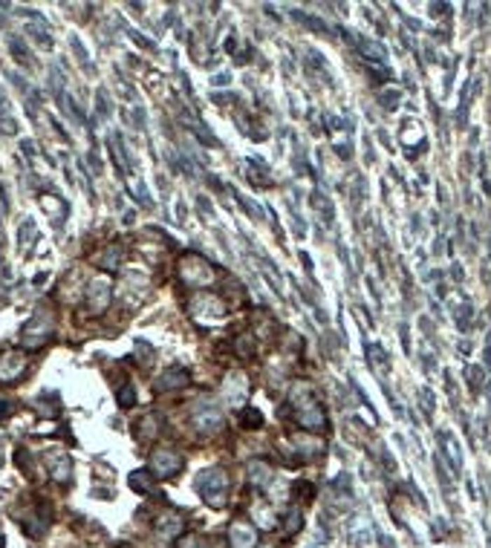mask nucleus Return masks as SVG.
<instances>
[{"instance_id": "obj_7", "label": "nucleus", "mask_w": 491, "mask_h": 548, "mask_svg": "<svg viewBox=\"0 0 491 548\" xmlns=\"http://www.w3.org/2000/svg\"><path fill=\"white\" fill-rule=\"evenodd\" d=\"M182 384H188V375L182 370H168L162 375V387H182Z\"/></svg>"}, {"instance_id": "obj_2", "label": "nucleus", "mask_w": 491, "mask_h": 548, "mask_svg": "<svg viewBox=\"0 0 491 548\" xmlns=\"http://www.w3.org/2000/svg\"><path fill=\"white\" fill-rule=\"evenodd\" d=\"M226 488H228V479L223 476V470H208V473H202V479H200V491H202V496H205V503L223 505V499H226Z\"/></svg>"}, {"instance_id": "obj_11", "label": "nucleus", "mask_w": 491, "mask_h": 548, "mask_svg": "<svg viewBox=\"0 0 491 548\" xmlns=\"http://www.w3.org/2000/svg\"><path fill=\"white\" fill-rule=\"evenodd\" d=\"M119 404H122V407H133V390H130V387H125V390H122Z\"/></svg>"}, {"instance_id": "obj_6", "label": "nucleus", "mask_w": 491, "mask_h": 548, "mask_svg": "<svg viewBox=\"0 0 491 548\" xmlns=\"http://www.w3.org/2000/svg\"><path fill=\"white\" fill-rule=\"evenodd\" d=\"M46 462L53 465V476H55L58 482L69 479V459H67L64 454H58V450H53V456H46Z\"/></svg>"}, {"instance_id": "obj_10", "label": "nucleus", "mask_w": 491, "mask_h": 548, "mask_svg": "<svg viewBox=\"0 0 491 548\" xmlns=\"http://www.w3.org/2000/svg\"><path fill=\"white\" fill-rule=\"evenodd\" d=\"M179 548H205V545H202V537H194V534H191V537H185V540H182V545H179Z\"/></svg>"}, {"instance_id": "obj_3", "label": "nucleus", "mask_w": 491, "mask_h": 548, "mask_svg": "<svg viewBox=\"0 0 491 548\" xmlns=\"http://www.w3.org/2000/svg\"><path fill=\"white\" fill-rule=\"evenodd\" d=\"M23 372H27V358L18 349H9L0 355V381L4 384H15V381H20Z\"/></svg>"}, {"instance_id": "obj_4", "label": "nucleus", "mask_w": 491, "mask_h": 548, "mask_svg": "<svg viewBox=\"0 0 491 548\" xmlns=\"http://www.w3.org/2000/svg\"><path fill=\"white\" fill-rule=\"evenodd\" d=\"M151 468H153V473H159V476H174V473L182 468V459L174 454V450H156Z\"/></svg>"}, {"instance_id": "obj_5", "label": "nucleus", "mask_w": 491, "mask_h": 548, "mask_svg": "<svg viewBox=\"0 0 491 548\" xmlns=\"http://www.w3.org/2000/svg\"><path fill=\"white\" fill-rule=\"evenodd\" d=\"M257 545V531L249 526H231V548H251Z\"/></svg>"}, {"instance_id": "obj_1", "label": "nucleus", "mask_w": 491, "mask_h": 548, "mask_svg": "<svg viewBox=\"0 0 491 548\" xmlns=\"http://www.w3.org/2000/svg\"><path fill=\"white\" fill-rule=\"evenodd\" d=\"M53 335V318L46 315V312H38L27 326H23V346H29V349H35V346H41L46 338Z\"/></svg>"}, {"instance_id": "obj_8", "label": "nucleus", "mask_w": 491, "mask_h": 548, "mask_svg": "<svg viewBox=\"0 0 491 548\" xmlns=\"http://www.w3.org/2000/svg\"><path fill=\"white\" fill-rule=\"evenodd\" d=\"M9 50L15 52V58H18L20 64H29V61H32V58H29V52L20 46V41H18V38H12V41H9Z\"/></svg>"}, {"instance_id": "obj_9", "label": "nucleus", "mask_w": 491, "mask_h": 548, "mask_svg": "<svg viewBox=\"0 0 491 548\" xmlns=\"http://www.w3.org/2000/svg\"><path fill=\"white\" fill-rule=\"evenodd\" d=\"M243 421H246V424H251V427H261V421H263V419H261V413H257V410H246Z\"/></svg>"}, {"instance_id": "obj_12", "label": "nucleus", "mask_w": 491, "mask_h": 548, "mask_svg": "<svg viewBox=\"0 0 491 548\" xmlns=\"http://www.w3.org/2000/svg\"><path fill=\"white\" fill-rule=\"evenodd\" d=\"M4 416H6V404H4V401H0V419H4Z\"/></svg>"}]
</instances>
